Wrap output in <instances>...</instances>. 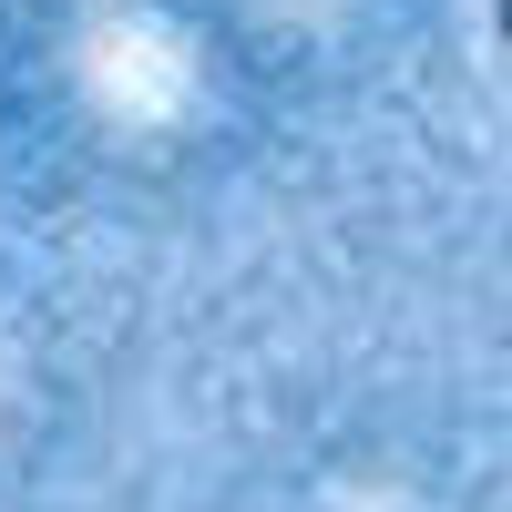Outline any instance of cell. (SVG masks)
I'll use <instances>...</instances> for the list:
<instances>
[{
  "label": "cell",
  "instance_id": "6da1fadb",
  "mask_svg": "<svg viewBox=\"0 0 512 512\" xmlns=\"http://www.w3.org/2000/svg\"><path fill=\"white\" fill-rule=\"evenodd\" d=\"M492 21H502V41H512V0H502V11H492Z\"/></svg>",
  "mask_w": 512,
  "mask_h": 512
}]
</instances>
